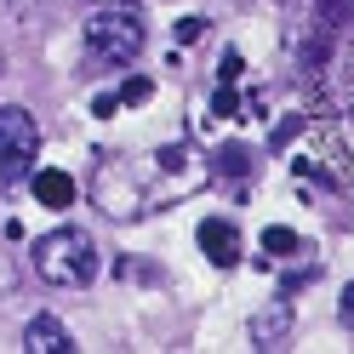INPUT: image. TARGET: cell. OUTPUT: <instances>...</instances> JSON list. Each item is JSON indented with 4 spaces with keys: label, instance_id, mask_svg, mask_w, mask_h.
<instances>
[{
    "label": "cell",
    "instance_id": "obj_2",
    "mask_svg": "<svg viewBox=\"0 0 354 354\" xmlns=\"http://www.w3.org/2000/svg\"><path fill=\"white\" fill-rule=\"evenodd\" d=\"M143 46H149V29L131 6H97L86 17V52L97 69H126L143 57Z\"/></svg>",
    "mask_w": 354,
    "mask_h": 354
},
{
    "label": "cell",
    "instance_id": "obj_8",
    "mask_svg": "<svg viewBox=\"0 0 354 354\" xmlns=\"http://www.w3.org/2000/svg\"><path fill=\"white\" fill-rule=\"evenodd\" d=\"M35 201L40 206H52V212H63V206H75V177L69 171H35Z\"/></svg>",
    "mask_w": 354,
    "mask_h": 354
},
{
    "label": "cell",
    "instance_id": "obj_9",
    "mask_svg": "<svg viewBox=\"0 0 354 354\" xmlns=\"http://www.w3.org/2000/svg\"><path fill=\"white\" fill-rule=\"evenodd\" d=\"M263 252H269V257H297V252H308V246H303L292 229H263Z\"/></svg>",
    "mask_w": 354,
    "mask_h": 354
},
{
    "label": "cell",
    "instance_id": "obj_7",
    "mask_svg": "<svg viewBox=\"0 0 354 354\" xmlns=\"http://www.w3.org/2000/svg\"><path fill=\"white\" fill-rule=\"evenodd\" d=\"M24 348H29V354H69L75 337H69V326H63L57 315H35V320L24 326Z\"/></svg>",
    "mask_w": 354,
    "mask_h": 354
},
{
    "label": "cell",
    "instance_id": "obj_1",
    "mask_svg": "<svg viewBox=\"0 0 354 354\" xmlns=\"http://www.w3.org/2000/svg\"><path fill=\"white\" fill-rule=\"evenodd\" d=\"M35 274L57 286V292H80V286L97 280V240L86 229H52L35 240Z\"/></svg>",
    "mask_w": 354,
    "mask_h": 354
},
{
    "label": "cell",
    "instance_id": "obj_10",
    "mask_svg": "<svg viewBox=\"0 0 354 354\" xmlns=\"http://www.w3.org/2000/svg\"><path fill=\"white\" fill-rule=\"evenodd\" d=\"M217 171H234V177H246V171H257V160H252L246 149H223V154H217Z\"/></svg>",
    "mask_w": 354,
    "mask_h": 354
},
{
    "label": "cell",
    "instance_id": "obj_15",
    "mask_svg": "<svg viewBox=\"0 0 354 354\" xmlns=\"http://www.w3.org/2000/svg\"><path fill=\"white\" fill-rule=\"evenodd\" d=\"M12 6H35V0H12Z\"/></svg>",
    "mask_w": 354,
    "mask_h": 354
},
{
    "label": "cell",
    "instance_id": "obj_3",
    "mask_svg": "<svg viewBox=\"0 0 354 354\" xmlns=\"http://www.w3.org/2000/svg\"><path fill=\"white\" fill-rule=\"evenodd\" d=\"M35 160H40V120L24 103H0V171H6V183L35 171Z\"/></svg>",
    "mask_w": 354,
    "mask_h": 354
},
{
    "label": "cell",
    "instance_id": "obj_13",
    "mask_svg": "<svg viewBox=\"0 0 354 354\" xmlns=\"http://www.w3.org/2000/svg\"><path fill=\"white\" fill-rule=\"evenodd\" d=\"M337 315H343V326L354 331V280L343 286V297H337Z\"/></svg>",
    "mask_w": 354,
    "mask_h": 354
},
{
    "label": "cell",
    "instance_id": "obj_12",
    "mask_svg": "<svg viewBox=\"0 0 354 354\" xmlns=\"http://www.w3.org/2000/svg\"><path fill=\"white\" fill-rule=\"evenodd\" d=\"M217 75H223V86H234L240 75H246V57H240V52H223V69H217Z\"/></svg>",
    "mask_w": 354,
    "mask_h": 354
},
{
    "label": "cell",
    "instance_id": "obj_11",
    "mask_svg": "<svg viewBox=\"0 0 354 354\" xmlns=\"http://www.w3.org/2000/svg\"><path fill=\"white\" fill-rule=\"evenodd\" d=\"M149 92H154V86H149L143 75H131V80L120 86V103H149Z\"/></svg>",
    "mask_w": 354,
    "mask_h": 354
},
{
    "label": "cell",
    "instance_id": "obj_6",
    "mask_svg": "<svg viewBox=\"0 0 354 354\" xmlns=\"http://www.w3.org/2000/svg\"><path fill=\"white\" fill-rule=\"evenodd\" d=\"M194 240H201V252L217 263V269H234V263H240V229L223 223V217H206Z\"/></svg>",
    "mask_w": 354,
    "mask_h": 354
},
{
    "label": "cell",
    "instance_id": "obj_4",
    "mask_svg": "<svg viewBox=\"0 0 354 354\" xmlns=\"http://www.w3.org/2000/svg\"><path fill=\"white\" fill-rule=\"evenodd\" d=\"M92 189H97V206H103L109 217H138V206H143V189L126 177V166H120V160H103Z\"/></svg>",
    "mask_w": 354,
    "mask_h": 354
},
{
    "label": "cell",
    "instance_id": "obj_16",
    "mask_svg": "<svg viewBox=\"0 0 354 354\" xmlns=\"http://www.w3.org/2000/svg\"><path fill=\"white\" fill-rule=\"evenodd\" d=\"M326 6H331V0H326Z\"/></svg>",
    "mask_w": 354,
    "mask_h": 354
},
{
    "label": "cell",
    "instance_id": "obj_14",
    "mask_svg": "<svg viewBox=\"0 0 354 354\" xmlns=\"http://www.w3.org/2000/svg\"><path fill=\"white\" fill-rule=\"evenodd\" d=\"M212 109H217V115H229V120H234V109H240V103H234V92H229V86H223V92L212 97Z\"/></svg>",
    "mask_w": 354,
    "mask_h": 354
},
{
    "label": "cell",
    "instance_id": "obj_5",
    "mask_svg": "<svg viewBox=\"0 0 354 354\" xmlns=\"http://www.w3.org/2000/svg\"><path fill=\"white\" fill-rule=\"evenodd\" d=\"M252 348H286L292 343V297H274L252 315Z\"/></svg>",
    "mask_w": 354,
    "mask_h": 354
}]
</instances>
